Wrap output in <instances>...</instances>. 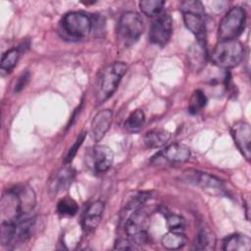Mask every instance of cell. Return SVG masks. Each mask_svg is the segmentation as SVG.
Here are the masks:
<instances>
[{"mask_svg":"<svg viewBox=\"0 0 251 251\" xmlns=\"http://www.w3.org/2000/svg\"><path fill=\"white\" fill-rule=\"evenodd\" d=\"M171 133L163 128H153L147 131L143 137V142L147 148L164 147L170 140Z\"/></svg>","mask_w":251,"mask_h":251,"instance_id":"18","label":"cell"},{"mask_svg":"<svg viewBox=\"0 0 251 251\" xmlns=\"http://www.w3.org/2000/svg\"><path fill=\"white\" fill-rule=\"evenodd\" d=\"M85 165L95 174L107 172L114 161L113 150L106 145H94L85 152Z\"/></svg>","mask_w":251,"mask_h":251,"instance_id":"8","label":"cell"},{"mask_svg":"<svg viewBox=\"0 0 251 251\" xmlns=\"http://www.w3.org/2000/svg\"><path fill=\"white\" fill-rule=\"evenodd\" d=\"M188 182H191L195 185L200 186L203 190L209 192L210 194H224L225 193V185L224 182L207 173L202 172H193L188 173V176L186 178Z\"/></svg>","mask_w":251,"mask_h":251,"instance_id":"13","label":"cell"},{"mask_svg":"<svg viewBox=\"0 0 251 251\" xmlns=\"http://www.w3.org/2000/svg\"><path fill=\"white\" fill-rule=\"evenodd\" d=\"M186 28L195 35L197 43L206 46V25L203 14L195 12H181Z\"/></svg>","mask_w":251,"mask_h":251,"instance_id":"14","label":"cell"},{"mask_svg":"<svg viewBox=\"0 0 251 251\" xmlns=\"http://www.w3.org/2000/svg\"><path fill=\"white\" fill-rule=\"evenodd\" d=\"M244 46L237 39L219 41L211 55V62L222 69H232L238 66L244 57Z\"/></svg>","mask_w":251,"mask_h":251,"instance_id":"3","label":"cell"},{"mask_svg":"<svg viewBox=\"0 0 251 251\" xmlns=\"http://www.w3.org/2000/svg\"><path fill=\"white\" fill-rule=\"evenodd\" d=\"M125 232L136 245L147 244L149 234L147 231V214L143 207L130 213L123 220Z\"/></svg>","mask_w":251,"mask_h":251,"instance_id":"7","label":"cell"},{"mask_svg":"<svg viewBox=\"0 0 251 251\" xmlns=\"http://www.w3.org/2000/svg\"><path fill=\"white\" fill-rule=\"evenodd\" d=\"M186 241L187 238L184 235V232H176L171 230H169V232L163 235L161 239L162 245L169 250L180 249L185 245Z\"/></svg>","mask_w":251,"mask_h":251,"instance_id":"22","label":"cell"},{"mask_svg":"<svg viewBox=\"0 0 251 251\" xmlns=\"http://www.w3.org/2000/svg\"><path fill=\"white\" fill-rule=\"evenodd\" d=\"M114 248L118 250H134V249H137V245L128 237L127 238L120 237L116 240Z\"/></svg>","mask_w":251,"mask_h":251,"instance_id":"29","label":"cell"},{"mask_svg":"<svg viewBox=\"0 0 251 251\" xmlns=\"http://www.w3.org/2000/svg\"><path fill=\"white\" fill-rule=\"evenodd\" d=\"M144 23L141 16L133 11L122 14L117 25V36L123 46L134 44L144 31Z\"/></svg>","mask_w":251,"mask_h":251,"instance_id":"4","label":"cell"},{"mask_svg":"<svg viewBox=\"0 0 251 251\" xmlns=\"http://www.w3.org/2000/svg\"><path fill=\"white\" fill-rule=\"evenodd\" d=\"M20 56H21V51L19 48H12L6 51L1 58V63H0L1 70L3 72L10 73L18 64Z\"/></svg>","mask_w":251,"mask_h":251,"instance_id":"23","label":"cell"},{"mask_svg":"<svg viewBox=\"0 0 251 251\" xmlns=\"http://www.w3.org/2000/svg\"><path fill=\"white\" fill-rule=\"evenodd\" d=\"M113 121V111L104 109L99 111L91 121L90 131L95 142H99L109 130Z\"/></svg>","mask_w":251,"mask_h":251,"instance_id":"15","label":"cell"},{"mask_svg":"<svg viewBox=\"0 0 251 251\" xmlns=\"http://www.w3.org/2000/svg\"><path fill=\"white\" fill-rule=\"evenodd\" d=\"M187 56L191 69L194 71H200L205 66L207 59L206 46H203L199 43L193 44L190 46Z\"/></svg>","mask_w":251,"mask_h":251,"instance_id":"19","label":"cell"},{"mask_svg":"<svg viewBox=\"0 0 251 251\" xmlns=\"http://www.w3.org/2000/svg\"><path fill=\"white\" fill-rule=\"evenodd\" d=\"M145 125V114L141 109H136L125 121V128L130 133L139 132Z\"/></svg>","mask_w":251,"mask_h":251,"instance_id":"21","label":"cell"},{"mask_svg":"<svg viewBox=\"0 0 251 251\" xmlns=\"http://www.w3.org/2000/svg\"><path fill=\"white\" fill-rule=\"evenodd\" d=\"M75 176V171L71 166H64L57 170L49 178L48 191L54 196L60 192H64L72 185Z\"/></svg>","mask_w":251,"mask_h":251,"instance_id":"12","label":"cell"},{"mask_svg":"<svg viewBox=\"0 0 251 251\" xmlns=\"http://www.w3.org/2000/svg\"><path fill=\"white\" fill-rule=\"evenodd\" d=\"M84 137H85V132H81L78 136H77V138H76V140H75V142L73 144V146L70 148V150H69V152H68V154H67V156H66V163H70L73 159H74V157H75V155L76 154V152H77V149L80 147V145L82 144V142H83V140H84Z\"/></svg>","mask_w":251,"mask_h":251,"instance_id":"30","label":"cell"},{"mask_svg":"<svg viewBox=\"0 0 251 251\" xmlns=\"http://www.w3.org/2000/svg\"><path fill=\"white\" fill-rule=\"evenodd\" d=\"M225 251H249L251 249V239L242 233H233L223 240Z\"/></svg>","mask_w":251,"mask_h":251,"instance_id":"17","label":"cell"},{"mask_svg":"<svg viewBox=\"0 0 251 251\" xmlns=\"http://www.w3.org/2000/svg\"><path fill=\"white\" fill-rule=\"evenodd\" d=\"M181 12H195L204 14V7L199 1H184L180 3Z\"/></svg>","mask_w":251,"mask_h":251,"instance_id":"28","label":"cell"},{"mask_svg":"<svg viewBox=\"0 0 251 251\" xmlns=\"http://www.w3.org/2000/svg\"><path fill=\"white\" fill-rule=\"evenodd\" d=\"M126 65L124 62H113L105 66L99 73L96 81V100L98 104L110 98L118 88L123 76L126 73Z\"/></svg>","mask_w":251,"mask_h":251,"instance_id":"2","label":"cell"},{"mask_svg":"<svg viewBox=\"0 0 251 251\" xmlns=\"http://www.w3.org/2000/svg\"><path fill=\"white\" fill-rule=\"evenodd\" d=\"M173 33V20L167 13H161L153 20L149 29V39L152 43L164 46L171 39Z\"/></svg>","mask_w":251,"mask_h":251,"instance_id":"10","label":"cell"},{"mask_svg":"<svg viewBox=\"0 0 251 251\" xmlns=\"http://www.w3.org/2000/svg\"><path fill=\"white\" fill-rule=\"evenodd\" d=\"M29 76H30V75H29L28 72H25V73H23L20 75V77L18 78V80H17V82L15 84V91L16 92L21 91L26 85V83H27V81L29 79Z\"/></svg>","mask_w":251,"mask_h":251,"instance_id":"31","label":"cell"},{"mask_svg":"<svg viewBox=\"0 0 251 251\" xmlns=\"http://www.w3.org/2000/svg\"><path fill=\"white\" fill-rule=\"evenodd\" d=\"M245 24V10L240 6L231 7L220 21L218 26L219 41L236 39L244 30Z\"/></svg>","mask_w":251,"mask_h":251,"instance_id":"5","label":"cell"},{"mask_svg":"<svg viewBox=\"0 0 251 251\" xmlns=\"http://www.w3.org/2000/svg\"><path fill=\"white\" fill-rule=\"evenodd\" d=\"M167 226L171 231L184 232L185 220L177 214H169L167 216Z\"/></svg>","mask_w":251,"mask_h":251,"instance_id":"27","label":"cell"},{"mask_svg":"<svg viewBox=\"0 0 251 251\" xmlns=\"http://www.w3.org/2000/svg\"><path fill=\"white\" fill-rule=\"evenodd\" d=\"M62 31L68 36L75 39L86 37L92 30L91 18L83 12H69L65 14L60 22Z\"/></svg>","mask_w":251,"mask_h":251,"instance_id":"6","label":"cell"},{"mask_svg":"<svg viewBox=\"0 0 251 251\" xmlns=\"http://www.w3.org/2000/svg\"><path fill=\"white\" fill-rule=\"evenodd\" d=\"M233 141L242 154V156L249 162L251 157L250 142H251V127L247 122L238 121L230 129Z\"/></svg>","mask_w":251,"mask_h":251,"instance_id":"11","label":"cell"},{"mask_svg":"<svg viewBox=\"0 0 251 251\" xmlns=\"http://www.w3.org/2000/svg\"><path fill=\"white\" fill-rule=\"evenodd\" d=\"M138 5L140 11L147 17H157L162 13L165 2L163 0H142Z\"/></svg>","mask_w":251,"mask_h":251,"instance_id":"24","label":"cell"},{"mask_svg":"<svg viewBox=\"0 0 251 251\" xmlns=\"http://www.w3.org/2000/svg\"><path fill=\"white\" fill-rule=\"evenodd\" d=\"M104 209L105 204L101 200H96L87 206L81 220V225L85 231H93L99 226L103 217Z\"/></svg>","mask_w":251,"mask_h":251,"instance_id":"16","label":"cell"},{"mask_svg":"<svg viewBox=\"0 0 251 251\" xmlns=\"http://www.w3.org/2000/svg\"><path fill=\"white\" fill-rule=\"evenodd\" d=\"M35 202V193L29 186L17 185L10 188L1 198L2 222H13L31 213Z\"/></svg>","mask_w":251,"mask_h":251,"instance_id":"1","label":"cell"},{"mask_svg":"<svg viewBox=\"0 0 251 251\" xmlns=\"http://www.w3.org/2000/svg\"><path fill=\"white\" fill-rule=\"evenodd\" d=\"M207 104V97L205 93L200 90L196 89L192 92L189 103H188V111L190 114H197L199 113Z\"/></svg>","mask_w":251,"mask_h":251,"instance_id":"25","label":"cell"},{"mask_svg":"<svg viewBox=\"0 0 251 251\" xmlns=\"http://www.w3.org/2000/svg\"><path fill=\"white\" fill-rule=\"evenodd\" d=\"M216 245V236L208 227H202L192 244V249L195 250H213Z\"/></svg>","mask_w":251,"mask_h":251,"instance_id":"20","label":"cell"},{"mask_svg":"<svg viewBox=\"0 0 251 251\" xmlns=\"http://www.w3.org/2000/svg\"><path fill=\"white\" fill-rule=\"evenodd\" d=\"M77 210L78 206L76 202L70 197L61 199L57 204V212L64 217H73L77 213Z\"/></svg>","mask_w":251,"mask_h":251,"instance_id":"26","label":"cell"},{"mask_svg":"<svg viewBox=\"0 0 251 251\" xmlns=\"http://www.w3.org/2000/svg\"><path fill=\"white\" fill-rule=\"evenodd\" d=\"M191 152L187 146L181 143H172L159 151L152 159L153 165H178L187 162Z\"/></svg>","mask_w":251,"mask_h":251,"instance_id":"9","label":"cell"}]
</instances>
